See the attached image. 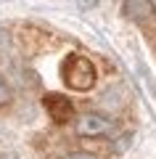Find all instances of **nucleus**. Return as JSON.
<instances>
[{
	"label": "nucleus",
	"instance_id": "4",
	"mask_svg": "<svg viewBox=\"0 0 156 159\" xmlns=\"http://www.w3.org/2000/svg\"><path fill=\"white\" fill-rule=\"evenodd\" d=\"M124 13H127L135 24H140V27H148L156 19L154 0H124Z\"/></svg>",
	"mask_w": 156,
	"mask_h": 159
},
{
	"label": "nucleus",
	"instance_id": "2",
	"mask_svg": "<svg viewBox=\"0 0 156 159\" xmlns=\"http://www.w3.org/2000/svg\"><path fill=\"white\" fill-rule=\"evenodd\" d=\"M74 127H77V135H82V138H103L114 130V122L106 119L103 114L87 111V114H79Z\"/></svg>",
	"mask_w": 156,
	"mask_h": 159
},
{
	"label": "nucleus",
	"instance_id": "5",
	"mask_svg": "<svg viewBox=\"0 0 156 159\" xmlns=\"http://www.w3.org/2000/svg\"><path fill=\"white\" fill-rule=\"evenodd\" d=\"M8 101H11V90H8V85L0 80V106H3V103H8Z\"/></svg>",
	"mask_w": 156,
	"mask_h": 159
},
{
	"label": "nucleus",
	"instance_id": "1",
	"mask_svg": "<svg viewBox=\"0 0 156 159\" xmlns=\"http://www.w3.org/2000/svg\"><path fill=\"white\" fill-rule=\"evenodd\" d=\"M64 82H66L72 90H90L95 85V66L90 58L72 53L64 61Z\"/></svg>",
	"mask_w": 156,
	"mask_h": 159
},
{
	"label": "nucleus",
	"instance_id": "3",
	"mask_svg": "<svg viewBox=\"0 0 156 159\" xmlns=\"http://www.w3.org/2000/svg\"><path fill=\"white\" fill-rule=\"evenodd\" d=\"M42 106L45 111L50 114V119L53 122H58V125H64V122H69V117H72V101H69L64 93H48V96L42 98Z\"/></svg>",
	"mask_w": 156,
	"mask_h": 159
},
{
	"label": "nucleus",
	"instance_id": "6",
	"mask_svg": "<svg viewBox=\"0 0 156 159\" xmlns=\"http://www.w3.org/2000/svg\"><path fill=\"white\" fill-rule=\"evenodd\" d=\"M69 159H98L95 154H87V151H77V154H72Z\"/></svg>",
	"mask_w": 156,
	"mask_h": 159
}]
</instances>
